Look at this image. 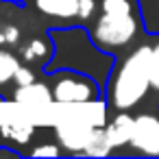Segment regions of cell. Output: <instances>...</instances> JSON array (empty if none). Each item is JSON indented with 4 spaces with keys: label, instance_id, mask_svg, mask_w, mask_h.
Listing matches in <instances>:
<instances>
[{
    "label": "cell",
    "instance_id": "cell-1",
    "mask_svg": "<svg viewBox=\"0 0 159 159\" xmlns=\"http://www.w3.org/2000/svg\"><path fill=\"white\" fill-rule=\"evenodd\" d=\"M150 92V44L137 42L118 55L109 79L105 102L111 111H133Z\"/></svg>",
    "mask_w": 159,
    "mask_h": 159
},
{
    "label": "cell",
    "instance_id": "cell-2",
    "mask_svg": "<svg viewBox=\"0 0 159 159\" xmlns=\"http://www.w3.org/2000/svg\"><path fill=\"white\" fill-rule=\"evenodd\" d=\"M87 33L102 55H122L135 46L144 33L137 0H100Z\"/></svg>",
    "mask_w": 159,
    "mask_h": 159
},
{
    "label": "cell",
    "instance_id": "cell-3",
    "mask_svg": "<svg viewBox=\"0 0 159 159\" xmlns=\"http://www.w3.org/2000/svg\"><path fill=\"white\" fill-rule=\"evenodd\" d=\"M46 74L50 76L48 87L57 105H94L100 100V87L87 72L59 68Z\"/></svg>",
    "mask_w": 159,
    "mask_h": 159
},
{
    "label": "cell",
    "instance_id": "cell-4",
    "mask_svg": "<svg viewBox=\"0 0 159 159\" xmlns=\"http://www.w3.org/2000/svg\"><path fill=\"white\" fill-rule=\"evenodd\" d=\"M129 146L137 155L159 157V113L157 111H142L135 116Z\"/></svg>",
    "mask_w": 159,
    "mask_h": 159
},
{
    "label": "cell",
    "instance_id": "cell-5",
    "mask_svg": "<svg viewBox=\"0 0 159 159\" xmlns=\"http://www.w3.org/2000/svg\"><path fill=\"white\" fill-rule=\"evenodd\" d=\"M98 126L100 124H96V122L89 124L83 118H79V120H66V122L57 124V135H59V139L63 142L66 148H70L74 152H83L85 146H87V142H89V137H92V133Z\"/></svg>",
    "mask_w": 159,
    "mask_h": 159
},
{
    "label": "cell",
    "instance_id": "cell-6",
    "mask_svg": "<svg viewBox=\"0 0 159 159\" xmlns=\"http://www.w3.org/2000/svg\"><path fill=\"white\" fill-rule=\"evenodd\" d=\"M37 13L55 22H79V7L81 0H31Z\"/></svg>",
    "mask_w": 159,
    "mask_h": 159
},
{
    "label": "cell",
    "instance_id": "cell-7",
    "mask_svg": "<svg viewBox=\"0 0 159 159\" xmlns=\"http://www.w3.org/2000/svg\"><path fill=\"white\" fill-rule=\"evenodd\" d=\"M133 122L135 116H131V111H113V118L105 124L109 142L113 148L126 146L131 142V133H133Z\"/></svg>",
    "mask_w": 159,
    "mask_h": 159
},
{
    "label": "cell",
    "instance_id": "cell-8",
    "mask_svg": "<svg viewBox=\"0 0 159 159\" xmlns=\"http://www.w3.org/2000/svg\"><path fill=\"white\" fill-rule=\"evenodd\" d=\"M20 59L26 66H44L48 59H52V42L46 37L29 39L20 50Z\"/></svg>",
    "mask_w": 159,
    "mask_h": 159
},
{
    "label": "cell",
    "instance_id": "cell-9",
    "mask_svg": "<svg viewBox=\"0 0 159 159\" xmlns=\"http://www.w3.org/2000/svg\"><path fill=\"white\" fill-rule=\"evenodd\" d=\"M13 100L22 102V105H50V102H55L52 94H50V87H46L42 83L20 85L18 92L13 94Z\"/></svg>",
    "mask_w": 159,
    "mask_h": 159
},
{
    "label": "cell",
    "instance_id": "cell-10",
    "mask_svg": "<svg viewBox=\"0 0 159 159\" xmlns=\"http://www.w3.org/2000/svg\"><path fill=\"white\" fill-rule=\"evenodd\" d=\"M22 66V59L16 57L9 48L0 46V87H5L7 83L16 81V74Z\"/></svg>",
    "mask_w": 159,
    "mask_h": 159
},
{
    "label": "cell",
    "instance_id": "cell-11",
    "mask_svg": "<svg viewBox=\"0 0 159 159\" xmlns=\"http://www.w3.org/2000/svg\"><path fill=\"white\" fill-rule=\"evenodd\" d=\"M111 150H113V146H111V142H109L107 129H105V126H98V129L92 133V137H89V142H87V146H85L83 155L100 157V155H109Z\"/></svg>",
    "mask_w": 159,
    "mask_h": 159
},
{
    "label": "cell",
    "instance_id": "cell-12",
    "mask_svg": "<svg viewBox=\"0 0 159 159\" xmlns=\"http://www.w3.org/2000/svg\"><path fill=\"white\" fill-rule=\"evenodd\" d=\"M150 44V92L159 98V35L148 37Z\"/></svg>",
    "mask_w": 159,
    "mask_h": 159
},
{
    "label": "cell",
    "instance_id": "cell-13",
    "mask_svg": "<svg viewBox=\"0 0 159 159\" xmlns=\"http://www.w3.org/2000/svg\"><path fill=\"white\" fill-rule=\"evenodd\" d=\"M20 37H22V33L16 24H11V22L0 24V46L2 48H9V50L16 48L20 44Z\"/></svg>",
    "mask_w": 159,
    "mask_h": 159
},
{
    "label": "cell",
    "instance_id": "cell-14",
    "mask_svg": "<svg viewBox=\"0 0 159 159\" xmlns=\"http://www.w3.org/2000/svg\"><path fill=\"white\" fill-rule=\"evenodd\" d=\"M100 7V0H81L79 7V24H92Z\"/></svg>",
    "mask_w": 159,
    "mask_h": 159
},
{
    "label": "cell",
    "instance_id": "cell-15",
    "mask_svg": "<svg viewBox=\"0 0 159 159\" xmlns=\"http://www.w3.org/2000/svg\"><path fill=\"white\" fill-rule=\"evenodd\" d=\"M29 83H35V74H33L31 66L22 63L20 70H18V74H16V85L20 87V85H29Z\"/></svg>",
    "mask_w": 159,
    "mask_h": 159
},
{
    "label": "cell",
    "instance_id": "cell-16",
    "mask_svg": "<svg viewBox=\"0 0 159 159\" xmlns=\"http://www.w3.org/2000/svg\"><path fill=\"white\" fill-rule=\"evenodd\" d=\"M33 157H42V155H61V148H57L55 144H46V146H37L31 150Z\"/></svg>",
    "mask_w": 159,
    "mask_h": 159
},
{
    "label": "cell",
    "instance_id": "cell-17",
    "mask_svg": "<svg viewBox=\"0 0 159 159\" xmlns=\"http://www.w3.org/2000/svg\"><path fill=\"white\" fill-rule=\"evenodd\" d=\"M18 2H24V0H18Z\"/></svg>",
    "mask_w": 159,
    "mask_h": 159
}]
</instances>
